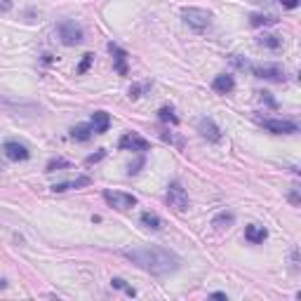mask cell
<instances>
[{
    "mask_svg": "<svg viewBox=\"0 0 301 301\" xmlns=\"http://www.w3.org/2000/svg\"><path fill=\"white\" fill-rule=\"evenodd\" d=\"M125 259H130L134 266H139L141 270H146L151 275H170L174 270H179L181 266V259H179L174 252L165 247H132V249H125L123 252Z\"/></svg>",
    "mask_w": 301,
    "mask_h": 301,
    "instance_id": "obj_1",
    "label": "cell"
},
{
    "mask_svg": "<svg viewBox=\"0 0 301 301\" xmlns=\"http://www.w3.org/2000/svg\"><path fill=\"white\" fill-rule=\"evenodd\" d=\"M181 17H184V22L195 29V31H205L212 26V12L209 10H202V8H186L181 10Z\"/></svg>",
    "mask_w": 301,
    "mask_h": 301,
    "instance_id": "obj_2",
    "label": "cell"
},
{
    "mask_svg": "<svg viewBox=\"0 0 301 301\" xmlns=\"http://www.w3.org/2000/svg\"><path fill=\"white\" fill-rule=\"evenodd\" d=\"M167 205L172 209H177V212H184L188 209V193H186V188L181 186V181H172L167 186Z\"/></svg>",
    "mask_w": 301,
    "mask_h": 301,
    "instance_id": "obj_3",
    "label": "cell"
},
{
    "mask_svg": "<svg viewBox=\"0 0 301 301\" xmlns=\"http://www.w3.org/2000/svg\"><path fill=\"white\" fill-rule=\"evenodd\" d=\"M57 33H59V38H62L64 45H69V47L83 43V29H80L76 22H69V19L62 22L57 26Z\"/></svg>",
    "mask_w": 301,
    "mask_h": 301,
    "instance_id": "obj_4",
    "label": "cell"
},
{
    "mask_svg": "<svg viewBox=\"0 0 301 301\" xmlns=\"http://www.w3.org/2000/svg\"><path fill=\"white\" fill-rule=\"evenodd\" d=\"M104 200H106L111 207L120 209V212L132 209L134 205H137V198H134L132 193H123V191H104Z\"/></svg>",
    "mask_w": 301,
    "mask_h": 301,
    "instance_id": "obj_5",
    "label": "cell"
},
{
    "mask_svg": "<svg viewBox=\"0 0 301 301\" xmlns=\"http://www.w3.org/2000/svg\"><path fill=\"white\" fill-rule=\"evenodd\" d=\"M256 78H263V80H273V83H285V69H280L275 64H266V66H247Z\"/></svg>",
    "mask_w": 301,
    "mask_h": 301,
    "instance_id": "obj_6",
    "label": "cell"
},
{
    "mask_svg": "<svg viewBox=\"0 0 301 301\" xmlns=\"http://www.w3.org/2000/svg\"><path fill=\"white\" fill-rule=\"evenodd\" d=\"M263 130L273 132V134H294V132H299V127H296V123H292V120H273V118H266V120H261Z\"/></svg>",
    "mask_w": 301,
    "mask_h": 301,
    "instance_id": "obj_7",
    "label": "cell"
},
{
    "mask_svg": "<svg viewBox=\"0 0 301 301\" xmlns=\"http://www.w3.org/2000/svg\"><path fill=\"white\" fill-rule=\"evenodd\" d=\"M118 146L123 148H130V151H139V153H146L148 151V141L144 139V137H139L137 132H127L125 137H120V141H118Z\"/></svg>",
    "mask_w": 301,
    "mask_h": 301,
    "instance_id": "obj_8",
    "label": "cell"
},
{
    "mask_svg": "<svg viewBox=\"0 0 301 301\" xmlns=\"http://www.w3.org/2000/svg\"><path fill=\"white\" fill-rule=\"evenodd\" d=\"M3 153H5V158L12 162H19V160H29V148L24 146V144H19V141H5L3 144Z\"/></svg>",
    "mask_w": 301,
    "mask_h": 301,
    "instance_id": "obj_9",
    "label": "cell"
},
{
    "mask_svg": "<svg viewBox=\"0 0 301 301\" xmlns=\"http://www.w3.org/2000/svg\"><path fill=\"white\" fill-rule=\"evenodd\" d=\"M198 132H200L202 139L212 141V144H216V141H221V130L216 127V123L212 120V118H202L200 123H198Z\"/></svg>",
    "mask_w": 301,
    "mask_h": 301,
    "instance_id": "obj_10",
    "label": "cell"
},
{
    "mask_svg": "<svg viewBox=\"0 0 301 301\" xmlns=\"http://www.w3.org/2000/svg\"><path fill=\"white\" fill-rule=\"evenodd\" d=\"M90 127H92L94 134H106L108 127H111V116H108L106 111H94Z\"/></svg>",
    "mask_w": 301,
    "mask_h": 301,
    "instance_id": "obj_11",
    "label": "cell"
},
{
    "mask_svg": "<svg viewBox=\"0 0 301 301\" xmlns=\"http://www.w3.org/2000/svg\"><path fill=\"white\" fill-rule=\"evenodd\" d=\"M108 52L113 54V59H116V71L120 76H127V52H125L123 47H118L116 43H111L108 45Z\"/></svg>",
    "mask_w": 301,
    "mask_h": 301,
    "instance_id": "obj_12",
    "label": "cell"
},
{
    "mask_svg": "<svg viewBox=\"0 0 301 301\" xmlns=\"http://www.w3.org/2000/svg\"><path fill=\"white\" fill-rule=\"evenodd\" d=\"M233 87H235V80H233V76H228V73H221V76H216L214 80H212V90L219 94L233 92Z\"/></svg>",
    "mask_w": 301,
    "mask_h": 301,
    "instance_id": "obj_13",
    "label": "cell"
},
{
    "mask_svg": "<svg viewBox=\"0 0 301 301\" xmlns=\"http://www.w3.org/2000/svg\"><path fill=\"white\" fill-rule=\"evenodd\" d=\"M266 238H268V231H266L263 226L249 224L247 228H245V240H247V242H252V245H259V242H263Z\"/></svg>",
    "mask_w": 301,
    "mask_h": 301,
    "instance_id": "obj_14",
    "label": "cell"
},
{
    "mask_svg": "<svg viewBox=\"0 0 301 301\" xmlns=\"http://www.w3.org/2000/svg\"><path fill=\"white\" fill-rule=\"evenodd\" d=\"M92 184V179L90 177H78L73 181H62V184H54L52 191L54 193H64V191H71V188H83V186H90Z\"/></svg>",
    "mask_w": 301,
    "mask_h": 301,
    "instance_id": "obj_15",
    "label": "cell"
},
{
    "mask_svg": "<svg viewBox=\"0 0 301 301\" xmlns=\"http://www.w3.org/2000/svg\"><path fill=\"white\" fill-rule=\"evenodd\" d=\"M141 224L146 226V228H151V231H160L162 219L155 214V212H144V214H141Z\"/></svg>",
    "mask_w": 301,
    "mask_h": 301,
    "instance_id": "obj_16",
    "label": "cell"
},
{
    "mask_svg": "<svg viewBox=\"0 0 301 301\" xmlns=\"http://www.w3.org/2000/svg\"><path fill=\"white\" fill-rule=\"evenodd\" d=\"M92 127H90V125H76V127H73V130H71V137H73V139L76 141H90L92 139Z\"/></svg>",
    "mask_w": 301,
    "mask_h": 301,
    "instance_id": "obj_17",
    "label": "cell"
},
{
    "mask_svg": "<svg viewBox=\"0 0 301 301\" xmlns=\"http://www.w3.org/2000/svg\"><path fill=\"white\" fill-rule=\"evenodd\" d=\"M233 221H235V214H233V212H221V214H216L214 219H212V226H214V228H226V226H231Z\"/></svg>",
    "mask_w": 301,
    "mask_h": 301,
    "instance_id": "obj_18",
    "label": "cell"
},
{
    "mask_svg": "<svg viewBox=\"0 0 301 301\" xmlns=\"http://www.w3.org/2000/svg\"><path fill=\"white\" fill-rule=\"evenodd\" d=\"M278 19L275 17H270V15H252L249 17V24L252 26H270V24H275Z\"/></svg>",
    "mask_w": 301,
    "mask_h": 301,
    "instance_id": "obj_19",
    "label": "cell"
},
{
    "mask_svg": "<svg viewBox=\"0 0 301 301\" xmlns=\"http://www.w3.org/2000/svg\"><path fill=\"white\" fill-rule=\"evenodd\" d=\"M158 118H160L162 123H172V125H177V123H179V118L174 116L172 106H162L160 111H158Z\"/></svg>",
    "mask_w": 301,
    "mask_h": 301,
    "instance_id": "obj_20",
    "label": "cell"
},
{
    "mask_svg": "<svg viewBox=\"0 0 301 301\" xmlns=\"http://www.w3.org/2000/svg\"><path fill=\"white\" fill-rule=\"evenodd\" d=\"M259 43H261V45H266V47H270V50H278V47L282 45V38L270 33V36H261V38H259Z\"/></svg>",
    "mask_w": 301,
    "mask_h": 301,
    "instance_id": "obj_21",
    "label": "cell"
},
{
    "mask_svg": "<svg viewBox=\"0 0 301 301\" xmlns=\"http://www.w3.org/2000/svg\"><path fill=\"white\" fill-rule=\"evenodd\" d=\"M59 167H71V162L64 160V158H52V160L47 162L45 172H54V170H59Z\"/></svg>",
    "mask_w": 301,
    "mask_h": 301,
    "instance_id": "obj_22",
    "label": "cell"
},
{
    "mask_svg": "<svg viewBox=\"0 0 301 301\" xmlns=\"http://www.w3.org/2000/svg\"><path fill=\"white\" fill-rule=\"evenodd\" d=\"M111 285L116 287V289H125V292L130 294V296H134V294H137V292H134V287H127V285H125L123 278H113V280H111Z\"/></svg>",
    "mask_w": 301,
    "mask_h": 301,
    "instance_id": "obj_23",
    "label": "cell"
},
{
    "mask_svg": "<svg viewBox=\"0 0 301 301\" xmlns=\"http://www.w3.org/2000/svg\"><path fill=\"white\" fill-rule=\"evenodd\" d=\"M92 59H94V54H85V57H83V62H80V66H78V73H85V71L90 69Z\"/></svg>",
    "mask_w": 301,
    "mask_h": 301,
    "instance_id": "obj_24",
    "label": "cell"
},
{
    "mask_svg": "<svg viewBox=\"0 0 301 301\" xmlns=\"http://www.w3.org/2000/svg\"><path fill=\"white\" fill-rule=\"evenodd\" d=\"M141 92H144V87H141V85H134V87H130V99H139V97H141Z\"/></svg>",
    "mask_w": 301,
    "mask_h": 301,
    "instance_id": "obj_25",
    "label": "cell"
},
{
    "mask_svg": "<svg viewBox=\"0 0 301 301\" xmlns=\"http://www.w3.org/2000/svg\"><path fill=\"white\" fill-rule=\"evenodd\" d=\"M144 165V158H139V160L134 162V165H130V170H127V174H137L139 172V167Z\"/></svg>",
    "mask_w": 301,
    "mask_h": 301,
    "instance_id": "obj_26",
    "label": "cell"
},
{
    "mask_svg": "<svg viewBox=\"0 0 301 301\" xmlns=\"http://www.w3.org/2000/svg\"><path fill=\"white\" fill-rule=\"evenodd\" d=\"M285 8H289V10H294V8H299V0H280Z\"/></svg>",
    "mask_w": 301,
    "mask_h": 301,
    "instance_id": "obj_27",
    "label": "cell"
},
{
    "mask_svg": "<svg viewBox=\"0 0 301 301\" xmlns=\"http://www.w3.org/2000/svg\"><path fill=\"white\" fill-rule=\"evenodd\" d=\"M289 202H292V205H299V193H296V186H294L292 193H289Z\"/></svg>",
    "mask_w": 301,
    "mask_h": 301,
    "instance_id": "obj_28",
    "label": "cell"
},
{
    "mask_svg": "<svg viewBox=\"0 0 301 301\" xmlns=\"http://www.w3.org/2000/svg\"><path fill=\"white\" fill-rule=\"evenodd\" d=\"M12 8V0H0V12H8Z\"/></svg>",
    "mask_w": 301,
    "mask_h": 301,
    "instance_id": "obj_29",
    "label": "cell"
},
{
    "mask_svg": "<svg viewBox=\"0 0 301 301\" xmlns=\"http://www.w3.org/2000/svg\"><path fill=\"white\" fill-rule=\"evenodd\" d=\"M292 263H294V270L299 268V249H294L292 252Z\"/></svg>",
    "mask_w": 301,
    "mask_h": 301,
    "instance_id": "obj_30",
    "label": "cell"
},
{
    "mask_svg": "<svg viewBox=\"0 0 301 301\" xmlns=\"http://www.w3.org/2000/svg\"><path fill=\"white\" fill-rule=\"evenodd\" d=\"M101 158H104V151H99L97 155H90V158H87V162H97V160H101Z\"/></svg>",
    "mask_w": 301,
    "mask_h": 301,
    "instance_id": "obj_31",
    "label": "cell"
},
{
    "mask_svg": "<svg viewBox=\"0 0 301 301\" xmlns=\"http://www.w3.org/2000/svg\"><path fill=\"white\" fill-rule=\"evenodd\" d=\"M212 296H214V299H226V292H214Z\"/></svg>",
    "mask_w": 301,
    "mask_h": 301,
    "instance_id": "obj_32",
    "label": "cell"
},
{
    "mask_svg": "<svg viewBox=\"0 0 301 301\" xmlns=\"http://www.w3.org/2000/svg\"><path fill=\"white\" fill-rule=\"evenodd\" d=\"M3 287H5V280H0V289H3Z\"/></svg>",
    "mask_w": 301,
    "mask_h": 301,
    "instance_id": "obj_33",
    "label": "cell"
}]
</instances>
